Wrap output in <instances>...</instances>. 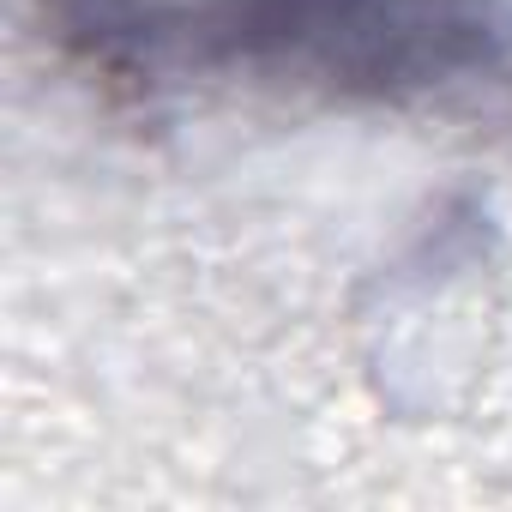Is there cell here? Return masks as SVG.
<instances>
[{
  "label": "cell",
  "instance_id": "obj_1",
  "mask_svg": "<svg viewBox=\"0 0 512 512\" xmlns=\"http://www.w3.org/2000/svg\"><path fill=\"white\" fill-rule=\"evenodd\" d=\"M73 31L115 61L253 73L338 97L512 91V13L500 0H79Z\"/></svg>",
  "mask_w": 512,
  "mask_h": 512
}]
</instances>
